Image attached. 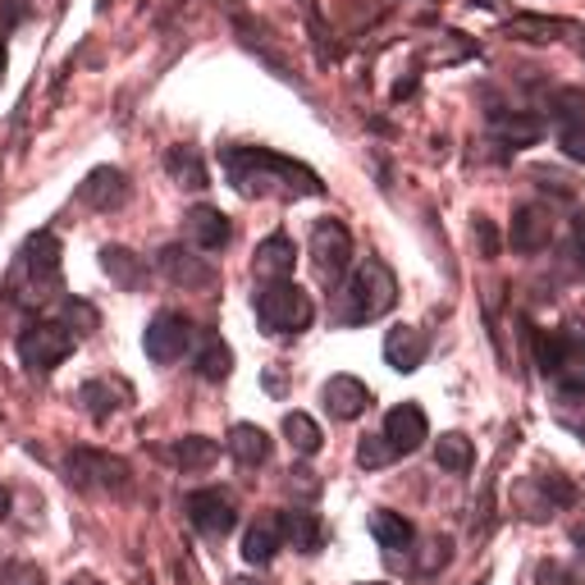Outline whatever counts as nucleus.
<instances>
[{
    "label": "nucleus",
    "mask_w": 585,
    "mask_h": 585,
    "mask_svg": "<svg viewBox=\"0 0 585 585\" xmlns=\"http://www.w3.org/2000/svg\"><path fill=\"white\" fill-rule=\"evenodd\" d=\"M220 161L229 170V183L243 192V198H270V192H284V198H316L321 179L316 170H306L302 161H289L280 151L265 147H224Z\"/></svg>",
    "instance_id": "nucleus-1"
},
{
    "label": "nucleus",
    "mask_w": 585,
    "mask_h": 585,
    "mask_svg": "<svg viewBox=\"0 0 585 585\" xmlns=\"http://www.w3.org/2000/svg\"><path fill=\"white\" fill-rule=\"evenodd\" d=\"M394 302H399L394 270L384 261H362L353 275H347V289H343V321L347 325L380 321L384 311H394Z\"/></svg>",
    "instance_id": "nucleus-2"
},
{
    "label": "nucleus",
    "mask_w": 585,
    "mask_h": 585,
    "mask_svg": "<svg viewBox=\"0 0 585 585\" xmlns=\"http://www.w3.org/2000/svg\"><path fill=\"white\" fill-rule=\"evenodd\" d=\"M256 321L270 330V334H302L316 316V306L311 297L293 284V280H270L261 293H256Z\"/></svg>",
    "instance_id": "nucleus-3"
},
{
    "label": "nucleus",
    "mask_w": 585,
    "mask_h": 585,
    "mask_svg": "<svg viewBox=\"0 0 585 585\" xmlns=\"http://www.w3.org/2000/svg\"><path fill=\"white\" fill-rule=\"evenodd\" d=\"M64 476L73 490H97V494H124L129 490V462L110 457L101 448H73L64 457Z\"/></svg>",
    "instance_id": "nucleus-4"
},
{
    "label": "nucleus",
    "mask_w": 585,
    "mask_h": 585,
    "mask_svg": "<svg viewBox=\"0 0 585 585\" xmlns=\"http://www.w3.org/2000/svg\"><path fill=\"white\" fill-rule=\"evenodd\" d=\"M73 334L60 325V321H42V325H28L19 334V362L28 371H56L69 353H73Z\"/></svg>",
    "instance_id": "nucleus-5"
},
{
    "label": "nucleus",
    "mask_w": 585,
    "mask_h": 585,
    "mask_svg": "<svg viewBox=\"0 0 585 585\" xmlns=\"http://www.w3.org/2000/svg\"><path fill=\"white\" fill-rule=\"evenodd\" d=\"M311 261H316L321 280L339 284L347 275V265H353V239H347V229L339 220H321L311 229Z\"/></svg>",
    "instance_id": "nucleus-6"
},
{
    "label": "nucleus",
    "mask_w": 585,
    "mask_h": 585,
    "mask_svg": "<svg viewBox=\"0 0 585 585\" xmlns=\"http://www.w3.org/2000/svg\"><path fill=\"white\" fill-rule=\"evenodd\" d=\"M188 343H192V325L188 316H179V311H161V316H151L147 334H142V347H147V357L155 366H170L188 353Z\"/></svg>",
    "instance_id": "nucleus-7"
},
{
    "label": "nucleus",
    "mask_w": 585,
    "mask_h": 585,
    "mask_svg": "<svg viewBox=\"0 0 585 585\" xmlns=\"http://www.w3.org/2000/svg\"><path fill=\"white\" fill-rule=\"evenodd\" d=\"M188 522L198 526L202 535L220 539V535H229L233 526H239V513H233L229 494H220V490H198V494H188Z\"/></svg>",
    "instance_id": "nucleus-8"
},
{
    "label": "nucleus",
    "mask_w": 585,
    "mask_h": 585,
    "mask_svg": "<svg viewBox=\"0 0 585 585\" xmlns=\"http://www.w3.org/2000/svg\"><path fill=\"white\" fill-rule=\"evenodd\" d=\"M384 440L394 453H416L425 440H431V421H425V412L416 403H399L384 416Z\"/></svg>",
    "instance_id": "nucleus-9"
},
{
    "label": "nucleus",
    "mask_w": 585,
    "mask_h": 585,
    "mask_svg": "<svg viewBox=\"0 0 585 585\" xmlns=\"http://www.w3.org/2000/svg\"><path fill=\"white\" fill-rule=\"evenodd\" d=\"M23 270H28V280L37 289H47L60 280V239L51 229H37L28 233V243H23Z\"/></svg>",
    "instance_id": "nucleus-10"
},
{
    "label": "nucleus",
    "mask_w": 585,
    "mask_h": 585,
    "mask_svg": "<svg viewBox=\"0 0 585 585\" xmlns=\"http://www.w3.org/2000/svg\"><path fill=\"white\" fill-rule=\"evenodd\" d=\"M321 399H325L334 421H357L371 407V389L357 375H330L325 389H321Z\"/></svg>",
    "instance_id": "nucleus-11"
},
{
    "label": "nucleus",
    "mask_w": 585,
    "mask_h": 585,
    "mask_svg": "<svg viewBox=\"0 0 585 585\" xmlns=\"http://www.w3.org/2000/svg\"><path fill=\"white\" fill-rule=\"evenodd\" d=\"M78 198H83L92 211H120L129 202V179L124 170H114V165H101L83 179V188H78Z\"/></svg>",
    "instance_id": "nucleus-12"
},
{
    "label": "nucleus",
    "mask_w": 585,
    "mask_h": 585,
    "mask_svg": "<svg viewBox=\"0 0 585 585\" xmlns=\"http://www.w3.org/2000/svg\"><path fill=\"white\" fill-rule=\"evenodd\" d=\"M155 265H161V275L183 284V289H211L215 284V270L202 261V256H192L188 248H161V256H155Z\"/></svg>",
    "instance_id": "nucleus-13"
},
{
    "label": "nucleus",
    "mask_w": 585,
    "mask_h": 585,
    "mask_svg": "<svg viewBox=\"0 0 585 585\" xmlns=\"http://www.w3.org/2000/svg\"><path fill=\"white\" fill-rule=\"evenodd\" d=\"M549 239H554V220H549V211H544V206H522L513 215L508 243L517 252H544V248H549Z\"/></svg>",
    "instance_id": "nucleus-14"
},
{
    "label": "nucleus",
    "mask_w": 585,
    "mask_h": 585,
    "mask_svg": "<svg viewBox=\"0 0 585 585\" xmlns=\"http://www.w3.org/2000/svg\"><path fill=\"white\" fill-rule=\"evenodd\" d=\"M425 353H431V343H425V334L421 330H412V325H399V330H389L384 334V357H389V366L394 371H421L425 366Z\"/></svg>",
    "instance_id": "nucleus-15"
},
{
    "label": "nucleus",
    "mask_w": 585,
    "mask_h": 585,
    "mask_svg": "<svg viewBox=\"0 0 585 585\" xmlns=\"http://www.w3.org/2000/svg\"><path fill=\"white\" fill-rule=\"evenodd\" d=\"M275 526H280V539H284V544H293L297 554H316L321 544H325V526H321V517H316V513L293 508V513H280V517H275Z\"/></svg>",
    "instance_id": "nucleus-16"
},
{
    "label": "nucleus",
    "mask_w": 585,
    "mask_h": 585,
    "mask_svg": "<svg viewBox=\"0 0 585 585\" xmlns=\"http://www.w3.org/2000/svg\"><path fill=\"white\" fill-rule=\"evenodd\" d=\"M188 233H192V243H198L202 252H220L229 243V215L215 211V206H192L188 211Z\"/></svg>",
    "instance_id": "nucleus-17"
},
{
    "label": "nucleus",
    "mask_w": 585,
    "mask_h": 585,
    "mask_svg": "<svg viewBox=\"0 0 585 585\" xmlns=\"http://www.w3.org/2000/svg\"><path fill=\"white\" fill-rule=\"evenodd\" d=\"M293 261H297L293 256V243L284 239V233H270V239L256 248V261L252 265H256L261 280H289L293 275Z\"/></svg>",
    "instance_id": "nucleus-18"
},
{
    "label": "nucleus",
    "mask_w": 585,
    "mask_h": 585,
    "mask_svg": "<svg viewBox=\"0 0 585 585\" xmlns=\"http://www.w3.org/2000/svg\"><path fill=\"white\" fill-rule=\"evenodd\" d=\"M229 453H233V462H243V466H261V462H270V435L261 431V425H233L229 431Z\"/></svg>",
    "instance_id": "nucleus-19"
},
{
    "label": "nucleus",
    "mask_w": 585,
    "mask_h": 585,
    "mask_svg": "<svg viewBox=\"0 0 585 585\" xmlns=\"http://www.w3.org/2000/svg\"><path fill=\"white\" fill-rule=\"evenodd\" d=\"M220 457V444L206 435H183L170 444V462H179L183 472H206V466Z\"/></svg>",
    "instance_id": "nucleus-20"
},
{
    "label": "nucleus",
    "mask_w": 585,
    "mask_h": 585,
    "mask_svg": "<svg viewBox=\"0 0 585 585\" xmlns=\"http://www.w3.org/2000/svg\"><path fill=\"white\" fill-rule=\"evenodd\" d=\"M539 133H544V124L535 120V114H498V120H494V138H498L503 147H513V151L535 147Z\"/></svg>",
    "instance_id": "nucleus-21"
},
{
    "label": "nucleus",
    "mask_w": 585,
    "mask_h": 585,
    "mask_svg": "<svg viewBox=\"0 0 585 585\" xmlns=\"http://www.w3.org/2000/svg\"><path fill=\"white\" fill-rule=\"evenodd\" d=\"M101 270H105V275L120 284V289H142V280H147L142 261H138L129 248H101Z\"/></svg>",
    "instance_id": "nucleus-22"
},
{
    "label": "nucleus",
    "mask_w": 585,
    "mask_h": 585,
    "mask_svg": "<svg viewBox=\"0 0 585 585\" xmlns=\"http://www.w3.org/2000/svg\"><path fill=\"white\" fill-rule=\"evenodd\" d=\"M280 526H275V517H265V522H256L248 535H243V558L248 563H256V567H265L270 558L280 554Z\"/></svg>",
    "instance_id": "nucleus-23"
},
{
    "label": "nucleus",
    "mask_w": 585,
    "mask_h": 585,
    "mask_svg": "<svg viewBox=\"0 0 585 585\" xmlns=\"http://www.w3.org/2000/svg\"><path fill=\"white\" fill-rule=\"evenodd\" d=\"M133 394L124 384H110V380H92V384H83V407L97 416V421H110V412L114 407H124Z\"/></svg>",
    "instance_id": "nucleus-24"
},
{
    "label": "nucleus",
    "mask_w": 585,
    "mask_h": 585,
    "mask_svg": "<svg viewBox=\"0 0 585 585\" xmlns=\"http://www.w3.org/2000/svg\"><path fill=\"white\" fill-rule=\"evenodd\" d=\"M233 371V353H229V343L220 334H202V347H198V375L220 384L224 375Z\"/></svg>",
    "instance_id": "nucleus-25"
},
{
    "label": "nucleus",
    "mask_w": 585,
    "mask_h": 585,
    "mask_svg": "<svg viewBox=\"0 0 585 585\" xmlns=\"http://www.w3.org/2000/svg\"><path fill=\"white\" fill-rule=\"evenodd\" d=\"M371 535L380 539V549H407V544H412V522L403 513L380 508V513H371Z\"/></svg>",
    "instance_id": "nucleus-26"
},
{
    "label": "nucleus",
    "mask_w": 585,
    "mask_h": 585,
    "mask_svg": "<svg viewBox=\"0 0 585 585\" xmlns=\"http://www.w3.org/2000/svg\"><path fill=\"white\" fill-rule=\"evenodd\" d=\"M284 435H289L293 453H302V457H316V453H321V444H325L321 425L311 421L306 412H289V416H284Z\"/></svg>",
    "instance_id": "nucleus-27"
},
{
    "label": "nucleus",
    "mask_w": 585,
    "mask_h": 585,
    "mask_svg": "<svg viewBox=\"0 0 585 585\" xmlns=\"http://www.w3.org/2000/svg\"><path fill=\"white\" fill-rule=\"evenodd\" d=\"M563 28L567 23L549 19V14H517V19H508V37H517V42H554Z\"/></svg>",
    "instance_id": "nucleus-28"
},
{
    "label": "nucleus",
    "mask_w": 585,
    "mask_h": 585,
    "mask_svg": "<svg viewBox=\"0 0 585 585\" xmlns=\"http://www.w3.org/2000/svg\"><path fill=\"white\" fill-rule=\"evenodd\" d=\"M563 357H567V330H539L535 334V362H539V371L558 380Z\"/></svg>",
    "instance_id": "nucleus-29"
},
{
    "label": "nucleus",
    "mask_w": 585,
    "mask_h": 585,
    "mask_svg": "<svg viewBox=\"0 0 585 585\" xmlns=\"http://www.w3.org/2000/svg\"><path fill=\"white\" fill-rule=\"evenodd\" d=\"M435 462L444 466V472H466V466L476 462V448H472V440H466V435L448 431V435H440V444H435Z\"/></svg>",
    "instance_id": "nucleus-30"
},
{
    "label": "nucleus",
    "mask_w": 585,
    "mask_h": 585,
    "mask_svg": "<svg viewBox=\"0 0 585 585\" xmlns=\"http://www.w3.org/2000/svg\"><path fill=\"white\" fill-rule=\"evenodd\" d=\"M165 170H170L183 188H206V165H202V155L188 151V147H174V151L165 155Z\"/></svg>",
    "instance_id": "nucleus-31"
},
{
    "label": "nucleus",
    "mask_w": 585,
    "mask_h": 585,
    "mask_svg": "<svg viewBox=\"0 0 585 585\" xmlns=\"http://www.w3.org/2000/svg\"><path fill=\"white\" fill-rule=\"evenodd\" d=\"M60 325L78 339V334H92V330L101 325V316H97V306H88V302L73 297V302H64V321H60Z\"/></svg>",
    "instance_id": "nucleus-32"
},
{
    "label": "nucleus",
    "mask_w": 585,
    "mask_h": 585,
    "mask_svg": "<svg viewBox=\"0 0 585 585\" xmlns=\"http://www.w3.org/2000/svg\"><path fill=\"white\" fill-rule=\"evenodd\" d=\"M394 457H399V453L389 448V440H384V435H380V440H362V448H357V462L366 466V472H380V466H389Z\"/></svg>",
    "instance_id": "nucleus-33"
},
{
    "label": "nucleus",
    "mask_w": 585,
    "mask_h": 585,
    "mask_svg": "<svg viewBox=\"0 0 585 585\" xmlns=\"http://www.w3.org/2000/svg\"><path fill=\"white\" fill-rule=\"evenodd\" d=\"M0 581L6 585H47V572L37 563H28V558H14L6 572H0Z\"/></svg>",
    "instance_id": "nucleus-34"
},
{
    "label": "nucleus",
    "mask_w": 585,
    "mask_h": 585,
    "mask_svg": "<svg viewBox=\"0 0 585 585\" xmlns=\"http://www.w3.org/2000/svg\"><path fill=\"white\" fill-rule=\"evenodd\" d=\"M558 147L567 151V161H581V165H585V120H572V124L558 133Z\"/></svg>",
    "instance_id": "nucleus-35"
},
{
    "label": "nucleus",
    "mask_w": 585,
    "mask_h": 585,
    "mask_svg": "<svg viewBox=\"0 0 585 585\" xmlns=\"http://www.w3.org/2000/svg\"><path fill=\"white\" fill-rule=\"evenodd\" d=\"M472 239L481 243V256H485V261H494V256H498V229H494V220L476 215V224H472Z\"/></svg>",
    "instance_id": "nucleus-36"
},
{
    "label": "nucleus",
    "mask_w": 585,
    "mask_h": 585,
    "mask_svg": "<svg viewBox=\"0 0 585 585\" xmlns=\"http://www.w3.org/2000/svg\"><path fill=\"white\" fill-rule=\"evenodd\" d=\"M549 105H558V110H549V114H558V120H572L576 110H585V97H581V92H558Z\"/></svg>",
    "instance_id": "nucleus-37"
},
{
    "label": "nucleus",
    "mask_w": 585,
    "mask_h": 585,
    "mask_svg": "<svg viewBox=\"0 0 585 585\" xmlns=\"http://www.w3.org/2000/svg\"><path fill=\"white\" fill-rule=\"evenodd\" d=\"M572 252H576V265L585 270V211L572 220Z\"/></svg>",
    "instance_id": "nucleus-38"
},
{
    "label": "nucleus",
    "mask_w": 585,
    "mask_h": 585,
    "mask_svg": "<svg viewBox=\"0 0 585 585\" xmlns=\"http://www.w3.org/2000/svg\"><path fill=\"white\" fill-rule=\"evenodd\" d=\"M289 485H297L306 498H311V494H321V481H316V472H293V481H289Z\"/></svg>",
    "instance_id": "nucleus-39"
},
{
    "label": "nucleus",
    "mask_w": 585,
    "mask_h": 585,
    "mask_svg": "<svg viewBox=\"0 0 585 585\" xmlns=\"http://www.w3.org/2000/svg\"><path fill=\"white\" fill-rule=\"evenodd\" d=\"M23 14H28V10H23V0H6V19H10V23L23 19Z\"/></svg>",
    "instance_id": "nucleus-40"
},
{
    "label": "nucleus",
    "mask_w": 585,
    "mask_h": 585,
    "mask_svg": "<svg viewBox=\"0 0 585 585\" xmlns=\"http://www.w3.org/2000/svg\"><path fill=\"white\" fill-rule=\"evenodd\" d=\"M69 585H101V581H97V576H88V572H78Z\"/></svg>",
    "instance_id": "nucleus-41"
},
{
    "label": "nucleus",
    "mask_w": 585,
    "mask_h": 585,
    "mask_svg": "<svg viewBox=\"0 0 585 585\" xmlns=\"http://www.w3.org/2000/svg\"><path fill=\"white\" fill-rule=\"evenodd\" d=\"M572 539H576V544H581V549H585V526H576V531H572Z\"/></svg>",
    "instance_id": "nucleus-42"
},
{
    "label": "nucleus",
    "mask_w": 585,
    "mask_h": 585,
    "mask_svg": "<svg viewBox=\"0 0 585 585\" xmlns=\"http://www.w3.org/2000/svg\"><path fill=\"white\" fill-rule=\"evenodd\" d=\"M233 585H261V581H248V576H239V581H233Z\"/></svg>",
    "instance_id": "nucleus-43"
},
{
    "label": "nucleus",
    "mask_w": 585,
    "mask_h": 585,
    "mask_svg": "<svg viewBox=\"0 0 585 585\" xmlns=\"http://www.w3.org/2000/svg\"><path fill=\"white\" fill-rule=\"evenodd\" d=\"M476 6H485V10H490V6H498V0H476Z\"/></svg>",
    "instance_id": "nucleus-44"
},
{
    "label": "nucleus",
    "mask_w": 585,
    "mask_h": 585,
    "mask_svg": "<svg viewBox=\"0 0 585 585\" xmlns=\"http://www.w3.org/2000/svg\"><path fill=\"white\" fill-rule=\"evenodd\" d=\"M6 503H10V498H6V494H0V513H6Z\"/></svg>",
    "instance_id": "nucleus-45"
},
{
    "label": "nucleus",
    "mask_w": 585,
    "mask_h": 585,
    "mask_svg": "<svg viewBox=\"0 0 585 585\" xmlns=\"http://www.w3.org/2000/svg\"><path fill=\"white\" fill-rule=\"evenodd\" d=\"M581 56H585V37H581Z\"/></svg>",
    "instance_id": "nucleus-46"
}]
</instances>
